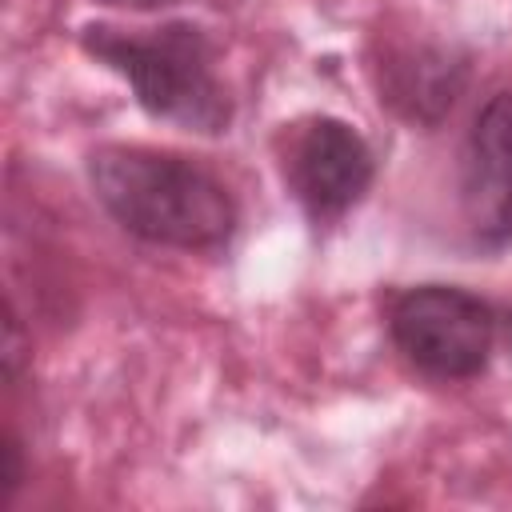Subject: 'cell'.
<instances>
[{
  "mask_svg": "<svg viewBox=\"0 0 512 512\" xmlns=\"http://www.w3.org/2000/svg\"><path fill=\"white\" fill-rule=\"evenodd\" d=\"M88 184L124 232L160 248L216 252L240 220L236 200L208 168L160 148L104 144L88 156Z\"/></svg>",
  "mask_w": 512,
  "mask_h": 512,
  "instance_id": "cell-1",
  "label": "cell"
},
{
  "mask_svg": "<svg viewBox=\"0 0 512 512\" xmlns=\"http://www.w3.org/2000/svg\"><path fill=\"white\" fill-rule=\"evenodd\" d=\"M80 44L92 60L128 80L136 104L176 128L220 136L232 124L228 88L216 76V44L192 20L160 28H112L88 24Z\"/></svg>",
  "mask_w": 512,
  "mask_h": 512,
  "instance_id": "cell-2",
  "label": "cell"
},
{
  "mask_svg": "<svg viewBox=\"0 0 512 512\" xmlns=\"http://www.w3.org/2000/svg\"><path fill=\"white\" fill-rule=\"evenodd\" d=\"M388 332L404 360L432 380H472L496 340V312L468 288L420 284L396 296Z\"/></svg>",
  "mask_w": 512,
  "mask_h": 512,
  "instance_id": "cell-3",
  "label": "cell"
},
{
  "mask_svg": "<svg viewBox=\"0 0 512 512\" xmlns=\"http://www.w3.org/2000/svg\"><path fill=\"white\" fill-rule=\"evenodd\" d=\"M372 176L376 160L368 140L352 124L332 116L308 120L292 136V148L284 156V180L316 224L340 220L368 192Z\"/></svg>",
  "mask_w": 512,
  "mask_h": 512,
  "instance_id": "cell-4",
  "label": "cell"
},
{
  "mask_svg": "<svg viewBox=\"0 0 512 512\" xmlns=\"http://www.w3.org/2000/svg\"><path fill=\"white\" fill-rule=\"evenodd\" d=\"M460 208L476 248L512 244V92H496L464 136Z\"/></svg>",
  "mask_w": 512,
  "mask_h": 512,
  "instance_id": "cell-5",
  "label": "cell"
},
{
  "mask_svg": "<svg viewBox=\"0 0 512 512\" xmlns=\"http://www.w3.org/2000/svg\"><path fill=\"white\" fill-rule=\"evenodd\" d=\"M464 60L452 56L448 48H400L388 52L384 68H380V100H388L400 116L416 120V124H436L452 100L464 88Z\"/></svg>",
  "mask_w": 512,
  "mask_h": 512,
  "instance_id": "cell-6",
  "label": "cell"
},
{
  "mask_svg": "<svg viewBox=\"0 0 512 512\" xmlns=\"http://www.w3.org/2000/svg\"><path fill=\"white\" fill-rule=\"evenodd\" d=\"M16 488H20V444L8 436V440H4V496H0V500L8 504Z\"/></svg>",
  "mask_w": 512,
  "mask_h": 512,
  "instance_id": "cell-7",
  "label": "cell"
},
{
  "mask_svg": "<svg viewBox=\"0 0 512 512\" xmlns=\"http://www.w3.org/2000/svg\"><path fill=\"white\" fill-rule=\"evenodd\" d=\"M104 4H116V8H132V12H148V8H160V4H172V0H104Z\"/></svg>",
  "mask_w": 512,
  "mask_h": 512,
  "instance_id": "cell-8",
  "label": "cell"
},
{
  "mask_svg": "<svg viewBox=\"0 0 512 512\" xmlns=\"http://www.w3.org/2000/svg\"><path fill=\"white\" fill-rule=\"evenodd\" d=\"M508 356H512V324H508Z\"/></svg>",
  "mask_w": 512,
  "mask_h": 512,
  "instance_id": "cell-9",
  "label": "cell"
}]
</instances>
